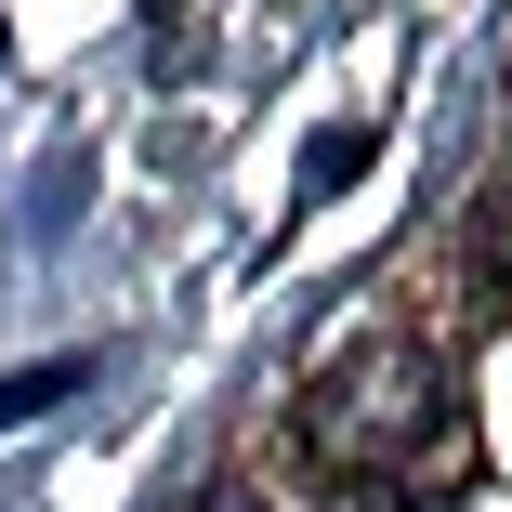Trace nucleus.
<instances>
[{"label":"nucleus","instance_id":"7ed1b4c3","mask_svg":"<svg viewBox=\"0 0 512 512\" xmlns=\"http://www.w3.org/2000/svg\"><path fill=\"white\" fill-rule=\"evenodd\" d=\"M368 171V132H316V158H302V197H342Z\"/></svg>","mask_w":512,"mask_h":512},{"label":"nucleus","instance_id":"20e7f679","mask_svg":"<svg viewBox=\"0 0 512 512\" xmlns=\"http://www.w3.org/2000/svg\"><path fill=\"white\" fill-rule=\"evenodd\" d=\"M473 250H486V263H499V276H512V171H499V184H486V197H473Z\"/></svg>","mask_w":512,"mask_h":512},{"label":"nucleus","instance_id":"f257e3e1","mask_svg":"<svg viewBox=\"0 0 512 512\" xmlns=\"http://www.w3.org/2000/svg\"><path fill=\"white\" fill-rule=\"evenodd\" d=\"M434 434H447V368L421 342H342L302 381V460L329 473H407Z\"/></svg>","mask_w":512,"mask_h":512},{"label":"nucleus","instance_id":"f03ea898","mask_svg":"<svg viewBox=\"0 0 512 512\" xmlns=\"http://www.w3.org/2000/svg\"><path fill=\"white\" fill-rule=\"evenodd\" d=\"M92 381V355H40V368H14V381H0V421H40V407H66Z\"/></svg>","mask_w":512,"mask_h":512},{"label":"nucleus","instance_id":"39448f33","mask_svg":"<svg viewBox=\"0 0 512 512\" xmlns=\"http://www.w3.org/2000/svg\"><path fill=\"white\" fill-rule=\"evenodd\" d=\"M211 512H263V499H250V486H224V499H211Z\"/></svg>","mask_w":512,"mask_h":512}]
</instances>
